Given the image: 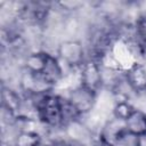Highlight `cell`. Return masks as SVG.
I'll return each mask as SVG.
<instances>
[{
	"mask_svg": "<svg viewBox=\"0 0 146 146\" xmlns=\"http://www.w3.org/2000/svg\"><path fill=\"white\" fill-rule=\"evenodd\" d=\"M56 56L70 70H80L87 62V48L80 39H65L58 44Z\"/></svg>",
	"mask_w": 146,
	"mask_h": 146,
	"instance_id": "6da1fadb",
	"label": "cell"
},
{
	"mask_svg": "<svg viewBox=\"0 0 146 146\" xmlns=\"http://www.w3.org/2000/svg\"><path fill=\"white\" fill-rule=\"evenodd\" d=\"M58 92H62L66 97L68 103L79 113V115L81 117H83L84 115L89 114L95 108L99 91L92 90V89L79 83L67 90L58 91Z\"/></svg>",
	"mask_w": 146,
	"mask_h": 146,
	"instance_id": "7a4b0ae2",
	"label": "cell"
},
{
	"mask_svg": "<svg viewBox=\"0 0 146 146\" xmlns=\"http://www.w3.org/2000/svg\"><path fill=\"white\" fill-rule=\"evenodd\" d=\"M80 83L96 91L102 90L99 64L94 60H87L79 70Z\"/></svg>",
	"mask_w": 146,
	"mask_h": 146,
	"instance_id": "3957f363",
	"label": "cell"
},
{
	"mask_svg": "<svg viewBox=\"0 0 146 146\" xmlns=\"http://www.w3.org/2000/svg\"><path fill=\"white\" fill-rule=\"evenodd\" d=\"M124 78L135 94L146 92V65L137 62L124 71Z\"/></svg>",
	"mask_w": 146,
	"mask_h": 146,
	"instance_id": "277c9868",
	"label": "cell"
},
{
	"mask_svg": "<svg viewBox=\"0 0 146 146\" xmlns=\"http://www.w3.org/2000/svg\"><path fill=\"white\" fill-rule=\"evenodd\" d=\"M125 130L137 137L146 135V112L133 110L132 113L125 119Z\"/></svg>",
	"mask_w": 146,
	"mask_h": 146,
	"instance_id": "5b68a950",
	"label": "cell"
},
{
	"mask_svg": "<svg viewBox=\"0 0 146 146\" xmlns=\"http://www.w3.org/2000/svg\"><path fill=\"white\" fill-rule=\"evenodd\" d=\"M42 139V135L35 131H21L16 140L14 143V146H39Z\"/></svg>",
	"mask_w": 146,
	"mask_h": 146,
	"instance_id": "8992f818",
	"label": "cell"
},
{
	"mask_svg": "<svg viewBox=\"0 0 146 146\" xmlns=\"http://www.w3.org/2000/svg\"><path fill=\"white\" fill-rule=\"evenodd\" d=\"M137 141H138L137 136L125 131L111 146H137Z\"/></svg>",
	"mask_w": 146,
	"mask_h": 146,
	"instance_id": "52a82bcc",
	"label": "cell"
},
{
	"mask_svg": "<svg viewBox=\"0 0 146 146\" xmlns=\"http://www.w3.org/2000/svg\"><path fill=\"white\" fill-rule=\"evenodd\" d=\"M137 146H146V135H144V136H139V137H138Z\"/></svg>",
	"mask_w": 146,
	"mask_h": 146,
	"instance_id": "ba28073f",
	"label": "cell"
}]
</instances>
